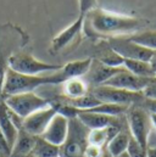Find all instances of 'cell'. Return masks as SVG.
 Returning <instances> with one entry per match:
<instances>
[{
    "label": "cell",
    "mask_w": 156,
    "mask_h": 157,
    "mask_svg": "<svg viewBox=\"0 0 156 157\" xmlns=\"http://www.w3.org/2000/svg\"><path fill=\"white\" fill-rule=\"evenodd\" d=\"M0 130L4 134L9 146L12 147V145L17 138L18 129L14 124L11 116H10V112H9V109L2 100L0 101Z\"/></svg>",
    "instance_id": "cell-16"
},
{
    "label": "cell",
    "mask_w": 156,
    "mask_h": 157,
    "mask_svg": "<svg viewBox=\"0 0 156 157\" xmlns=\"http://www.w3.org/2000/svg\"><path fill=\"white\" fill-rule=\"evenodd\" d=\"M122 128L119 127H106V128H99V129H92L88 132L87 141L89 145H94L98 147L106 149L110 140L116 135Z\"/></svg>",
    "instance_id": "cell-17"
},
{
    "label": "cell",
    "mask_w": 156,
    "mask_h": 157,
    "mask_svg": "<svg viewBox=\"0 0 156 157\" xmlns=\"http://www.w3.org/2000/svg\"><path fill=\"white\" fill-rule=\"evenodd\" d=\"M107 44L121 57L128 59V60H140V61L149 62L154 54L153 50L146 49V48L132 41L128 37L109 39Z\"/></svg>",
    "instance_id": "cell-8"
},
{
    "label": "cell",
    "mask_w": 156,
    "mask_h": 157,
    "mask_svg": "<svg viewBox=\"0 0 156 157\" xmlns=\"http://www.w3.org/2000/svg\"><path fill=\"white\" fill-rule=\"evenodd\" d=\"M146 157H156V145H148Z\"/></svg>",
    "instance_id": "cell-29"
},
{
    "label": "cell",
    "mask_w": 156,
    "mask_h": 157,
    "mask_svg": "<svg viewBox=\"0 0 156 157\" xmlns=\"http://www.w3.org/2000/svg\"><path fill=\"white\" fill-rule=\"evenodd\" d=\"M98 7V0H79V15H87Z\"/></svg>",
    "instance_id": "cell-25"
},
{
    "label": "cell",
    "mask_w": 156,
    "mask_h": 157,
    "mask_svg": "<svg viewBox=\"0 0 156 157\" xmlns=\"http://www.w3.org/2000/svg\"><path fill=\"white\" fill-rule=\"evenodd\" d=\"M32 155L36 157H57L60 155V147L46 141L41 136H37L34 147L32 150Z\"/></svg>",
    "instance_id": "cell-22"
},
{
    "label": "cell",
    "mask_w": 156,
    "mask_h": 157,
    "mask_svg": "<svg viewBox=\"0 0 156 157\" xmlns=\"http://www.w3.org/2000/svg\"><path fill=\"white\" fill-rule=\"evenodd\" d=\"M149 63H150V66H151V68H153L154 73L156 75V51H154V54H153V56H151V59H150Z\"/></svg>",
    "instance_id": "cell-30"
},
{
    "label": "cell",
    "mask_w": 156,
    "mask_h": 157,
    "mask_svg": "<svg viewBox=\"0 0 156 157\" xmlns=\"http://www.w3.org/2000/svg\"><path fill=\"white\" fill-rule=\"evenodd\" d=\"M148 22L143 18L121 15L104 9H94L84 17L83 29L92 38H121L140 32Z\"/></svg>",
    "instance_id": "cell-1"
},
{
    "label": "cell",
    "mask_w": 156,
    "mask_h": 157,
    "mask_svg": "<svg viewBox=\"0 0 156 157\" xmlns=\"http://www.w3.org/2000/svg\"><path fill=\"white\" fill-rule=\"evenodd\" d=\"M127 124L132 138L144 149H148L150 143V134L153 127L151 115L140 105H133L128 109L127 113Z\"/></svg>",
    "instance_id": "cell-4"
},
{
    "label": "cell",
    "mask_w": 156,
    "mask_h": 157,
    "mask_svg": "<svg viewBox=\"0 0 156 157\" xmlns=\"http://www.w3.org/2000/svg\"><path fill=\"white\" fill-rule=\"evenodd\" d=\"M124 67H112V66H107L103 62H100L99 60H93L92 66L88 71V73L83 77L85 79V82L88 83L89 86H99V85H104L109 79H111L118 72H121Z\"/></svg>",
    "instance_id": "cell-14"
},
{
    "label": "cell",
    "mask_w": 156,
    "mask_h": 157,
    "mask_svg": "<svg viewBox=\"0 0 156 157\" xmlns=\"http://www.w3.org/2000/svg\"><path fill=\"white\" fill-rule=\"evenodd\" d=\"M64 88V98L68 100H75L79 99L89 93V85L85 82L83 77L79 78H70L66 82L62 83Z\"/></svg>",
    "instance_id": "cell-18"
},
{
    "label": "cell",
    "mask_w": 156,
    "mask_h": 157,
    "mask_svg": "<svg viewBox=\"0 0 156 157\" xmlns=\"http://www.w3.org/2000/svg\"><path fill=\"white\" fill-rule=\"evenodd\" d=\"M151 115V122H153V127L156 129V115L155 113H150Z\"/></svg>",
    "instance_id": "cell-31"
},
{
    "label": "cell",
    "mask_w": 156,
    "mask_h": 157,
    "mask_svg": "<svg viewBox=\"0 0 156 157\" xmlns=\"http://www.w3.org/2000/svg\"><path fill=\"white\" fill-rule=\"evenodd\" d=\"M127 154L129 157H146V149L142 147L133 138H131Z\"/></svg>",
    "instance_id": "cell-24"
},
{
    "label": "cell",
    "mask_w": 156,
    "mask_h": 157,
    "mask_svg": "<svg viewBox=\"0 0 156 157\" xmlns=\"http://www.w3.org/2000/svg\"><path fill=\"white\" fill-rule=\"evenodd\" d=\"M56 113H57V111H56L55 106L50 102L49 106H46L41 110H38L34 113L25 118L22 129L33 136H41V134L45 132L46 127L49 125L50 121Z\"/></svg>",
    "instance_id": "cell-10"
},
{
    "label": "cell",
    "mask_w": 156,
    "mask_h": 157,
    "mask_svg": "<svg viewBox=\"0 0 156 157\" xmlns=\"http://www.w3.org/2000/svg\"><path fill=\"white\" fill-rule=\"evenodd\" d=\"M84 15H79L76 21H73L68 27H66L64 31H61L54 37V39L51 40L53 52L64 51L79 43L84 26Z\"/></svg>",
    "instance_id": "cell-9"
},
{
    "label": "cell",
    "mask_w": 156,
    "mask_h": 157,
    "mask_svg": "<svg viewBox=\"0 0 156 157\" xmlns=\"http://www.w3.org/2000/svg\"><path fill=\"white\" fill-rule=\"evenodd\" d=\"M88 132L89 129L77 117L70 118L68 135L65 144L60 147L61 157H84V150L88 145Z\"/></svg>",
    "instance_id": "cell-6"
},
{
    "label": "cell",
    "mask_w": 156,
    "mask_h": 157,
    "mask_svg": "<svg viewBox=\"0 0 156 157\" xmlns=\"http://www.w3.org/2000/svg\"><path fill=\"white\" fill-rule=\"evenodd\" d=\"M25 157H36L34 155H32V154H29V155H27V156H25Z\"/></svg>",
    "instance_id": "cell-34"
},
{
    "label": "cell",
    "mask_w": 156,
    "mask_h": 157,
    "mask_svg": "<svg viewBox=\"0 0 156 157\" xmlns=\"http://www.w3.org/2000/svg\"><path fill=\"white\" fill-rule=\"evenodd\" d=\"M143 95L145 99L156 100V77L151 79V82L146 85V88L143 90Z\"/></svg>",
    "instance_id": "cell-26"
},
{
    "label": "cell",
    "mask_w": 156,
    "mask_h": 157,
    "mask_svg": "<svg viewBox=\"0 0 156 157\" xmlns=\"http://www.w3.org/2000/svg\"><path fill=\"white\" fill-rule=\"evenodd\" d=\"M2 101L12 112H15L23 119L28 117L29 115L34 113L36 111L50 105V101L48 99L40 96L36 91L10 95L4 98Z\"/></svg>",
    "instance_id": "cell-5"
},
{
    "label": "cell",
    "mask_w": 156,
    "mask_h": 157,
    "mask_svg": "<svg viewBox=\"0 0 156 157\" xmlns=\"http://www.w3.org/2000/svg\"><path fill=\"white\" fill-rule=\"evenodd\" d=\"M57 157H61V156H57Z\"/></svg>",
    "instance_id": "cell-36"
},
{
    "label": "cell",
    "mask_w": 156,
    "mask_h": 157,
    "mask_svg": "<svg viewBox=\"0 0 156 157\" xmlns=\"http://www.w3.org/2000/svg\"><path fill=\"white\" fill-rule=\"evenodd\" d=\"M68 128H70V118L57 112L50 121L45 132L41 134V138L45 139L46 141L61 147L67 139Z\"/></svg>",
    "instance_id": "cell-11"
},
{
    "label": "cell",
    "mask_w": 156,
    "mask_h": 157,
    "mask_svg": "<svg viewBox=\"0 0 156 157\" xmlns=\"http://www.w3.org/2000/svg\"><path fill=\"white\" fill-rule=\"evenodd\" d=\"M7 66L10 70L28 76H37L45 73H54L60 71L64 65L49 63L45 61H40L36 59L31 52L26 51H15L10 55L7 60Z\"/></svg>",
    "instance_id": "cell-3"
},
{
    "label": "cell",
    "mask_w": 156,
    "mask_h": 157,
    "mask_svg": "<svg viewBox=\"0 0 156 157\" xmlns=\"http://www.w3.org/2000/svg\"><path fill=\"white\" fill-rule=\"evenodd\" d=\"M117 157H129V156H128L127 152H124V154H122V155H119V156H117Z\"/></svg>",
    "instance_id": "cell-33"
},
{
    "label": "cell",
    "mask_w": 156,
    "mask_h": 157,
    "mask_svg": "<svg viewBox=\"0 0 156 157\" xmlns=\"http://www.w3.org/2000/svg\"><path fill=\"white\" fill-rule=\"evenodd\" d=\"M100 157H112V156H111V155H110V152H109V151H107V150L105 149V151H104V154H103V155H101V156H100Z\"/></svg>",
    "instance_id": "cell-32"
},
{
    "label": "cell",
    "mask_w": 156,
    "mask_h": 157,
    "mask_svg": "<svg viewBox=\"0 0 156 157\" xmlns=\"http://www.w3.org/2000/svg\"><path fill=\"white\" fill-rule=\"evenodd\" d=\"M37 136H33L25 132L23 129L18 130L17 138L11 147L10 157H25L29 154H32V150L34 147Z\"/></svg>",
    "instance_id": "cell-15"
},
{
    "label": "cell",
    "mask_w": 156,
    "mask_h": 157,
    "mask_svg": "<svg viewBox=\"0 0 156 157\" xmlns=\"http://www.w3.org/2000/svg\"><path fill=\"white\" fill-rule=\"evenodd\" d=\"M151 79L153 78H144V77L135 76L132 72L123 68L121 72H118L111 79H109L104 85L119 88V89H124V90H129V91L143 93V90L151 82Z\"/></svg>",
    "instance_id": "cell-12"
},
{
    "label": "cell",
    "mask_w": 156,
    "mask_h": 157,
    "mask_svg": "<svg viewBox=\"0 0 156 157\" xmlns=\"http://www.w3.org/2000/svg\"><path fill=\"white\" fill-rule=\"evenodd\" d=\"M105 149L103 147H98L94 145H87L85 150H84V157H100L104 154Z\"/></svg>",
    "instance_id": "cell-27"
},
{
    "label": "cell",
    "mask_w": 156,
    "mask_h": 157,
    "mask_svg": "<svg viewBox=\"0 0 156 157\" xmlns=\"http://www.w3.org/2000/svg\"><path fill=\"white\" fill-rule=\"evenodd\" d=\"M76 117L89 130L99 129V128H106V127H119V128H122L121 116L117 117V116H109V115L98 113V112L76 110Z\"/></svg>",
    "instance_id": "cell-13"
},
{
    "label": "cell",
    "mask_w": 156,
    "mask_h": 157,
    "mask_svg": "<svg viewBox=\"0 0 156 157\" xmlns=\"http://www.w3.org/2000/svg\"><path fill=\"white\" fill-rule=\"evenodd\" d=\"M129 39L146 49L156 51V29H145L128 37Z\"/></svg>",
    "instance_id": "cell-23"
},
{
    "label": "cell",
    "mask_w": 156,
    "mask_h": 157,
    "mask_svg": "<svg viewBox=\"0 0 156 157\" xmlns=\"http://www.w3.org/2000/svg\"><path fill=\"white\" fill-rule=\"evenodd\" d=\"M66 80H67V77L64 73L62 68L54 73L28 76V75L17 73L7 67L2 89H1V99L10 96V95H15V94L36 91L38 88L44 86V85L62 84Z\"/></svg>",
    "instance_id": "cell-2"
},
{
    "label": "cell",
    "mask_w": 156,
    "mask_h": 157,
    "mask_svg": "<svg viewBox=\"0 0 156 157\" xmlns=\"http://www.w3.org/2000/svg\"><path fill=\"white\" fill-rule=\"evenodd\" d=\"M140 106H143L145 110H148L150 113H155L156 115V100H150V99H145Z\"/></svg>",
    "instance_id": "cell-28"
},
{
    "label": "cell",
    "mask_w": 156,
    "mask_h": 157,
    "mask_svg": "<svg viewBox=\"0 0 156 157\" xmlns=\"http://www.w3.org/2000/svg\"><path fill=\"white\" fill-rule=\"evenodd\" d=\"M131 133L126 132L123 129H121L116 135L110 140V143L106 146V150L110 152V155L112 157H117L124 152H127L129 141H131Z\"/></svg>",
    "instance_id": "cell-19"
},
{
    "label": "cell",
    "mask_w": 156,
    "mask_h": 157,
    "mask_svg": "<svg viewBox=\"0 0 156 157\" xmlns=\"http://www.w3.org/2000/svg\"><path fill=\"white\" fill-rule=\"evenodd\" d=\"M90 93L101 102L117 104V105H123L128 107L133 105H140L145 100L143 93L129 91V90L114 88L109 85H99V86L92 88Z\"/></svg>",
    "instance_id": "cell-7"
},
{
    "label": "cell",
    "mask_w": 156,
    "mask_h": 157,
    "mask_svg": "<svg viewBox=\"0 0 156 157\" xmlns=\"http://www.w3.org/2000/svg\"><path fill=\"white\" fill-rule=\"evenodd\" d=\"M93 59L88 57V59H83V60H77V61H71L66 65H64L62 71L66 75L67 79L70 78H79V77H84L90 66H92Z\"/></svg>",
    "instance_id": "cell-20"
},
{
    "label": "cell",
    "mask_w": 156,
    "mask_h": 157,
    "mask_svg": "<svg viewBox=\"0 0 156 157\" xmlns=\"http://www.w3.org/2000/svg\"><path fill=\"white\" fill-rule=\"evenodd\" d=\"M0 157H10V156H6V155H2V154H0Z\"/></svg>",
    "instance_id": "cell-35"
},
{
    "label": "cell",
    "mask_w": 156,
    "mask_h": 157,
    "mask_svg": "<svg viewBox=\"0 0 156 157\" xmlns=\"http://www.w3.org/2000/svg\"><path fill=\"white\" fill-rule=\"evenodd\" d=\"M123 67L127 71H129L133 75L139 76V77H144V78H155L156 77V75L154 73V71L148 61L123 59Z\"/></svg>",
    "instance_id": "cell-21"
}]
</instances>
